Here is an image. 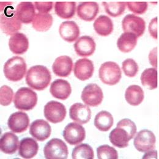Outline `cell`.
<instances>
[{
	"instance_id": "cell-17",
	"label": "cell",
	"mask_w": 159,
	"mask_h": 159,
	"mask_svg": "<svg viewBox=\"0 0 159 159\" xmlns=\"http://www.w3.org/2000/svg\"><path fill=\"white\" fill-rule=\"evenodd\" d=\"M70 119L81 124L88 123L91 118V109L81 103L73 104L69 109Z\"/></svg>"
},
{
	"instance_id": "cell-3",
	"label": "cell",
	"mask_w": 159,
	"mask_h": 159,
	"mask_svg": "<svg viewBox=\"0 0 159 159\" xmlns=\"http://www.w3.org/2000/svg\"><path fill=\"white\" fill-rule=\"evenodd\" d=\"M0 26L1 31L7 36H12L21 29V22L12 6L9 5L4 8L0 16Z\"/></svg>"
},
{
	"instance_id": "cell-6",
	"label": "cell",
	"mask_w": 159,
	"mask_h": 159,
	"mask_svg": "<svg viewBox=\"0 0 159 159\" xmlns=\"http://www.w3.org/2000/svg\"><path fill=\"white\" fill-rule=\"evenodd\" d=\"M99 76L103 83L113 86L119 83L122 77V72L117 63L107 61L100 66Z\"/></svg>"
},
{
	"instance_id": "cell-42",
	"label": "cell",
	"mask_w": 159,
	"mask_h": 159,
	"mask_svg": "<svg viewBox=\"0 0 159 159\" xmlns=\"http://www.w3.org/2000/svg\"><path fill=\"white\" fill-rule=\"evenodd\" d=\"M146 154L143 156V159H149V158H152V159H157V151H150L147 152Z\"/></svg>"
},
{
	"instance_id": "cell-19",
	"label": "cell",
	"mask_w": 159,
	"mask_h": 159,
	"mask_svg": "<svg viewBox=\"0 0 159 159\" xmlns=\"http://www.w3.org/2000/svg\"><path fill=\"white\" fill-rule=\"evenodd\" d=\"M73 61L68 56H61L55 60L52 65L53 73L60 77H68L72 72Z\"/></svg>"
},
{
	"instance_id": "cell-15",
	"label": "cell",
	"mask_w": 159,
	"mask_h": 159,
	"mask_svg": "<svg viewBox=\"0 0 159 159\" xmlns=\"http://www.w3.org/2000/svg\"><path fill=\"white\" fill-rule=\"evenodd\" d=\"M74 47L78 56L88 57L94 53L96 44L93 38L88 36H83L75 42Z\"/></svg>"
},
{
	"instance_id": "cell-4",
	"label": "cell",
	"mask_w": 159,
	"mask_h": 159,
	"mask_svg": "<svg viewBox=\"0 0 159 159\" xmlns=\"http://www.w3.org/2000/svg\"><path fill=\"white\" fill-rule=\"evenodd\" d=\"M27 66L25 60L20 57H14L7 60L3 68L6 78L11 81L22 79L26 72Z\"/></svg>"
},
{
	"instance_id": "cell-9",
	"label": "cell",
	"mask_w": 159,
	"mask_h": 159,
	"mask_svg": "<svg viewBox=\"0 0 159 159\" xmlns=\"http://www.w3.org/2000/svg\"><path fill=\"white\" fill-rule=\"evenodd\" d=\"M156 139L152 132L144 129L137 134L135 137L134 144L137 150L141 152H147L154 149Z\"/></svg>"
},
{
	"instance_id": "cell-26",
	"label": "cell",
	"mask_w": 159,
	"mask_h": 159,
	"mask_svg": "<svg viewBox=\"0 0 159 159\" xmlns=\"http://www.w3.org/2000/svg\"><path fill=\"white\" fill-rule=\"evenodd\" d=\"M138 36L130 32L122 33L117 41V47L123 53H129L132 51L137 45Z\"/></svg>"
},
{
	"instance_id": "cell-22",
	"label": "cell",
	"mask_w": 159,
	"mask_h": 159,
	"mask_svg": "<svg viewBox=\"0 0 159 159\" xmlns=\"http://www.w3.org/2000/svg\"><path fill=\"white\" fill-rule=\"evenodd\" d=\"M10 50L16 55H23L29 48V41L23 33H16L11 36L9 40Z\"/></svg>"
},
{
	"instance_id": "cell-1",
	"label": "cell",
	"mask_w": 159,
	"mask_h": 159,
	"mask_svg": "<svg viewBox=\"0 0 159 159\" xmlns=\"http://www.w3.org/2000/svg\"><path fill=\"white\" fill-rule=\"evenodd\" d=\"M137 126L132 120L123 119L117 124L116 128L110 134L109 139L112 144L119 148L129 146L130 140L134 139L137 133Z\"/></svg>"
},
{
	"instance_id": "cell-32",
	"label": "cell",
	"mask_w": 159,
	"mask_h": 159,
	"mask_svg": "<svg viewBox=\"0 0 159 159\" xmlns=\"http://www.w3.org/2000/svg\"><path fill=\"white\" fill-rule=\"evenodd\" d=\"M141 84L148 89L152 90L157 88V68L145 69L141 75Z\"/></svg>"
},
{
	"instance_id": "cell-5",
	"label": "cell",
	"mask_w": 159,
	"mask_h": 159,
	"mask_svg": "<svg viewBox=\"0 0 159 159\" xmlns=\"http://www.w3.org/2000/svg\"><path fill=\"white\" fill-rule=\"evenodd\" d=\"M14 102L17 109L30 111L37 105L38 95L31 89L23 87L16 92Z\"/></svg>"
},
{
	"instance_id": "cell-34",
	"label": "cell",
	"mask_w": 159,
	"mask_h": 159,
	"mask_svg": "<svg viewBox=\"0 0 159 159\" xmlns=\"http://www.w3.org/2000/svg\"><path fill=\"white\" fill-rule=\"evenodd\" d=\"M94 157V154L92 147L84 143L76 146L72 153L73 159H93Z\"/></svg>"
},
{
	"instance_id": "cell-24",
	"label": "cell",
	"mask_w": 159,
	"mask_h": 159,
	"mask_svg": "<svg viewBox=\"0 0 159 159\" xmlns=\"http://www.w3.org/2000/svg\"><path fill=\"white\" fill-rule=\"evenodd\" d=\"M39 150V144L36 140L26 137L20 141L19 154L23 159H32L34 157Z\"/></svg>"
},
{
	"instance_id": "cell-2",
	"label": "cell",
	"mask_w": 159,
	"mask_h": 159,
	"mask_svg": "<svg viewBox=\"0 0 159 159\" xmlns=\"http://www.w3.org/2000/svg\"><path fill=\"white\" fill-rule=\"evenodd\" d=\"M52 80L51 73L45 66H34L28 70L26 75V83L32 89L42 91L47 88Z\"/></svg>"
},
{
	"instance_id": "cell-37",
	"label": "cell",
	"mask_w": 159,
	"mask_h": 159,
	"mask_svg": "<svg viewBox=\"0 0 159 159\" xmlns=\"http://www.w3.org/2000/svg\"><path fill=\"white\" fill-rule=\"evenodd\" d=\"M13 90L8 86L4 85L0 89V103L2 106H8L12 102Z\"/></svg>"
},
{
	"instance_id": "cell-20",
	"label": "cell",
	"mask_w": 159,
	"mask_h": 159,
	"mask_svg": "<svg viewBox=\"0 0 159 159\" xmlns=\"http://www.w3.org/2000/svg\"><path fill=\"white\" fill-rule=\"evenodd\" d=\"M59 33L64 40L73 42L79 38L80 31L79 26L75 21H66L60 25Z\"/></svg>"
},
{
	"instance_id": "cell-7",
	"label": "cell",
	"mask_w": 159,
	"mask_h": 159,
	"mask_svg": "<svg viewBox=\"0 0 159 159\" xmlns=\"http://www.w3.org/2000/svg\"><path fill=\"white\" fill-rule=\"evenodd\" d=\"M45 158L47 159H67L69 151L66 144L59 139H50L43 148Z\"/></svg>"
},
{
	"instance_id": "cell-16",
	"label": "cell",
	"mask_w": 159,
	"mask_h": 159,
	"mask_svg": "<svg viewBox=\"0 0 159 159\" xmlns=\"http://www.w3.org/2000/svg\"><path fill=\"white\" fill-rule=\"evenodd\" d=\"M94 71L93 62L87 58L77 60L74 65V72L77 79L85 81L91 79Z\"/></svg>"
},
{
	"instance_id": "cell-12",
	"label": "cell",
	"mask_w": 159,
	"mask_h": 159,
	"mask_svg": "<svg viewBox=\"0 0 159 159\" xmlns=\"http://www.w3.org/2000/svg\"><path fill=\"white\" fill-rule=\"evenodd\" d=\"M124 32L135 34L138 38L143 36L146 29V23L142 18L134 14H127L122 21Z\"/></svg>"
},
{
	"instance_id": "cell-28",
	"label": "cell",
	"mask_w": 159,
	"mask_h": 159,
	"mask_svg": "<svg viewBox=\"0 0 159 159\" xmlns=\"http://www.w3.org/2000/svg\"><path fill=\"white\" fill-rule=\"evenodd\" d=\"M144 98L143 89L136 84L129 86L125 93V99L127 102L132 106H138L142 103Z\"/></svg>"
},
{
	"instance_id": "cell-18",
	"label": "cell",
	"mask_w": 159,
	"mask_h": 159,
	"mask_svg": "<svg viewBox=\"0 0 159 159\" xmlns=\"http://www.w3.org/2000/svg\"><path fill=\"white\" fill-rule=\"evenodd\" d=\"M99 11V6L96 2H81L77 9L78 17L86 21L94 20Z\"/></svg>"
},
{
	"instance_id": "cell-40",
	"label": "cell",
	"mask_w": 159,
	"mask_h": 159,
	"mask_svg": "<svg viewBox=\"0 0 159 159\" xmlns=\"http://www.w3.org/2000/svg\"><path fill=\"white\" fill-rule=\"evenodd\" d=\"M149 32L155 39H157V17L152 19L149 25Z\"/></svg>"
},
{
	"instance_id": "cell-41",
	"label": "cell",
	"mask_w": 159,
	"mask_h": 159,
	"mask_svg": "<svg viewBox=\"0 0 159 159\" xmlns=\"http://www.w3.org/2000/svg\"><path fill=\"white\" fill-rule=\"evenodd\" d=\"M149 60L151 64L155 68H157V48L156 47L153 48L150 52L149 55Z\"/></svg>"
},
{
	"instance_id": "cell-31",
	"label": "cell",
	"mask_w": 159,
	"mask_h": 159,
	"mask_svg": "<svg viewBox=\"0 0 159 159\" xmlns=\"http://www.w3.org/2000/svg\"><path fill=\"white\" fill-rule=\"evenodd\" d=\"M94 122L96 127L100 131L107 132L113 126L114 119L110 113L102 111L96 115Z\"/></svg>"
},
{
	"instance_id": "cell-13",
	"label": "cell",
	"mask_w": 159,
	"mask_h": 159,
	"mask_svg": "<svg viewBox=\"0 0 159 159\" xmlns=\"http://www.w3.org/2000/svg\"><path fill=\"white\" fill-rule=\"evenodd\" d=\"M30 124L28 115L24 112L18 111L12 113L7 120L8 127L12 132L21 134L26 131Z\"/></svg>"
},
{
	"instance_id": "cell-39",
	"label": "cell",
	"mask_w": 159,
	"mask_h": 159,
	"mask_svg": "<svg viewBox=\"0 0 159 159\" xmlns=\"http://www.w3.org/2000/svg\"><path fill=\"white\" fill-rule=\"evenodd\" d=\"M34 6L38 12L47 14L50 12L53 6V2H34Z\"/></svg>"
},
{
	"instance_id": "cell-27",
	"label": "cell",
	"mask_w": 159,
	"mask_h": 159,
	"mask_svg": "<svg viewBox=\"0 0 159 159\" xmlns=\"http://www.w3.org/2000/svg\"><path fill=\"white\" fill-rule=\"evenodd\" d=\"M94 30L101 36H108L113 31V23L111 19L107 16L101 15L94 21Z\"/></svg>"
},
{
	"instance_id": "cell-8",
	"label": "cell",
	"mask_w": 159,
	"mask_h": 159,
	"mask_svg": "<svg viewBox=\"0 0 159 159\" xmlns=\"http://www.w3.org/2000/svg\"><path fill=\"white\" fill-rule=\"evenodd\" d=\"M43 113L45 118L49 122L57 124L64 120L66 116L67 111L62 103L52 100L45 105Z\"/></svg>"
},
{
	"instance_id": "cell-38",
	"label": "cell",
	"mask_w": 159,
	"mask_h": 159,
	"mask_svg": "<svg viewBox=\"0 0 159 159\" xmlns=\"http://www.w3.org/2000/svg\"><path fill=\"white\" fill-rule=\"evenodd\" d=\"M126 3L129 10L137 15L144 14L148 7L147 2H126Z\"/></svg>"
},
{
	"instance_id": "cell-36",
	"label": "cell",
	"mask_w": 159,
	"mask_h": 159,
	"mask_svg": "<svg viewBox=\"0 0 159 159\" xmlns=\"http://www.w3.org/2000/svg\"><path fill=\"white\" fill-rule=\"evenodd\" d=\"M122 69L126 76L132 78L137 74L139 67L135 60L128 58L122 62Z\"/></svg>"
},
{
	"instance_id": "cell-11",
	"label": "cell",
	"mask_w": 159,
	"mask_h": 159,
	"mask_svg": "<svg viewBox=\"0 0 159 159\" xmlns=\"http://www.w3.org/2000/svg\"><path fill=\"white\" fill-rule=\"evenodd\" d=\"M81 98L86 105L90 107H98L103 100V94L102 89L97 84L91 83L84 88Z\"/></svg>"
},
{
	"instance_id": "cell-14",
	"label": "cell",
	"mask_w": 159,
	"mask_h": 159,
	"mask_svg": "<svg viewBox=\"0 0 159 159\" xmlns=\"http://www.w3.org/2000/svg\"><path fill=\"white\" fill-rule=\"evenodd\" d=\"M52 133L50 125L43 119L34 120L30 128V135L39 141H43L48 139Z\"/></svg>"
},
{
	"instance_id": "cell-21",
	"label": "cell",
	"mask_w": 159,
	"mask_h": 159,
	"mask_svg": "<svg viewBox=\"0 0 159 159\" xmlns=\"http://www.w3.org/2000/svg\"><path fill=\"white\" fill-rule=\"evenodd\" d=\"M50 92L52 96L60 100L67 99L72 93V88L70 83L62 79L55 80L50 86Z\"/></svg>"
},
{
	"instance_id": "cell-10",
	"label": "cell",
	"mask_w": 159,
	"mask_h": 159,
	"mask_svg": "<svg viewBox=\"0 0 159 159\" xmlns=\"http://www.w3.org/2000/svg\"><path fill=\"white\" fill-rule=\"evenodd\" d=\"M62 136L65 141L70 145H76L81 143L86 137L84 127L76 122H71L64 128Z\"/></svg>"
},
{
	"instance_id": "cell-33",
	"label": "cell",
	"mask_w": 159,
	"mask_h": 159,
	"mask_svg": "<svg viewBox=\"0 0 159 159\" xmlns=\"http://www.w3.org/2000/svg\"><path fill=\"white\" fill-rule=\"evenodd\" d=\"M106 13L113 17H118L125 12L127 3L125 2H103Z\"/></svg>"
},
{
	"instance_id": "cell-25",
	"label": "cell",
	"mask_w": 159,
	"mask_h": 159,
	"mask_svg": "<svg viewBox=\"0 0 159 159\" xmlns=\"http://www.w3.org/2000/svg\"><path fill=\"white\" fill-rule=\"evenodd\" d=\"M35 6L31 2H21L16 8L17 16L21 23L29 24L33 22L36 16Z\"/></svg>"
},
{
	"instance_id": "cell-30",
	"label": "cell",
	"mask_w": 159,
	"mask_h": 159,
	"mask_svg": "<svg viewBox=\"0 0 159 159\" xmlns=\"http://www.w3.org/2000/svg\"><path fill=\"white\" fill-rule=\"evenodd\" d=\"M53 21V17L51 14L38 12L33 19L32 26L37 31L45 32L52 27Z\"/></svg>"
},
{
	"instance_id": "cell-35",
	"label": "cell",
	"mask_w": 159,
	"mask_h": 159,
	"mask_svg": "<svg viewBox=\"0 0 159 159\" xmlns=\"http://www.w3.org/2000/svg\"><path fill=\"white\" fill-rule=\"evenodd\" d=\"M97 155L99 159H118L117 151L108 145L100 146L97 149Z\"/></svg>"
},
{
	"instance_id": "cell-23",
	"label": "cell",
	"mask_w": 159,
	"mask_h": 159,
	"mask_svg": "<svg viewBox=\"0 0 159 159\" xmlns=\"http://www.w3.org/2000/svg\"><path fill=\"white\" fill-rule=\"evenodd\" d=\"M19 138L12 132H6L1 137L0 149L4 154H15L19 147Z\"/></svg>"
},
{
	"instance_id": "cell-29",
	"label": "cell",
	"mask_w": 159,
	"mask_h": 159,
	"mask_svg": "<svg viewBox=\"0 0 159 159\" xmlns=\"http://www.w3.org/2000/svg\"><path fill=\"white\" fill-rule=\"evenodd\" d=\"M75 12V2H56L55 4V12L62 19L72 18Z\"/></svg>"
}]
</instances>
